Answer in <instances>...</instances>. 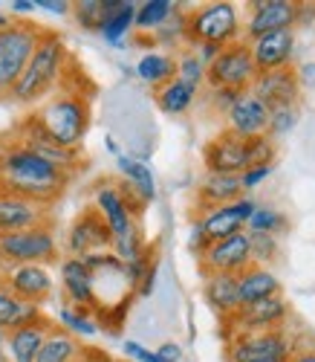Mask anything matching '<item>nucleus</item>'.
I'll return each instance as SVG.
<instances>
[{
	"label": "nucleus",
	"mask_w": 315,
	"mask_h": 362,
	"mask_svg": "<svg viewBox=\"0 0 315 362\" xmlns=\"http://www.w3.org/2000/svg\"><path fill=\"white\" fill-rule=\"evenodd\" d=\"M70 180V174L32 154L12 134L0 136V194L23 197L49 209L64 197Z\"/></svg>",
	"instance_id": "f257e3e1"
},
{
	"label": "nucleus",
	"mask_w": 315,
	"mask_h": 362,
	"mask_svg": "<svg viewBox=\"0 0 315 362\" xmlns=\"http://www.w3.org/2000/svg\"><path fill=\"white\" fill-rule=\"evenodd\" d=\"M38 116L41 128L61 145L70 151H81V142L90 131V119H93V107H90V93H84L81 84H73L61 76L58 90L32 110Z\"/></svg>",
	"instance_id": "f03ea898"
},
{
	"label": "nucleus",
	"mask_w": 315,
	"mask_h": 362,
	"mask_svg": "<svg viewBox=\"0 0 315 362\" xmlns=\"http://www.w3.org/2000/svg\"><path fill=\"white\" fill-rule=\"evenodd\" d=\"M67 62H70V49L64 44V38H61L55 29H44L23 76L12 87L9 99L18 105H35V102L52 96L58 90L61 76H64Z\"/></svg>",
	"instance_id": "7ed1b4c3"
},
{
	"label": "nucleus",
	"mask_w": 315,
	"mask_h": 362,
	"mask_svg": "<svg viewBox=\"0 0 315 362\" xmlns=\"http://www.w3.org/2000/svg\"><path fill=\"white\" fill-rule=\"evenodd\" d=\"M278 145L275 139L263 136H240L229 128H223L217 136H211L203 148L206 174H243L251 165H269L275 163Z\"/></svg>",
	"instance_id": "20e7f679"
},
{
	"label": "nucleus",
	"mask_w": 315,
	"mask_h": 362,
	"mask_svg": "<svg viewBox=\"0 0 315 362\" xmlns=\"http://www.w3.org/2000/svg\"><path fill=\"white\" fill-rule=\"evenodd\" d=\"M44 26L32 21H12L0 33V99L12 93V87L23 76L29 58H32Z\"/></svg>",
	"instance_id": "39448f33"
},
{
	"label": "nucleus",
	"mask_w": 315,
	"mask_h": 362,
	"mask_svg": "<svg viewBox=\"0 0 315 362\" xmlns=\"http://www.w3.org/2000/svg\"><path fill=\"white\" fill-rule=\"evenodd\" d=\"M240 38V21L237 9L232 4H208L203 9L185 12V29H182V41L197 49L206 44L226 47Z\"/></svg>",
	"instance_id": "423d86ee"
},
{
	"label": "nucleus",
	"mask_w": 315,
	"mask_h": 362,
	"mask_svg": "<svg viewBox=\"0 0 315 362\" xmlns=\"http://www.w3.org/2000/svg\"><path fill=\"white\" fill-rule=\"evenodd\" d=\"M58 261V240L52 223H41L23 232L0 235V269L23 264H52Z\"/></svg>",
	"instance_id": "0eeeda50"
},
{
	"label": "nucleus",
	"mask_w": 315,
	"mask_h": 362,
	"mask_svg": "<svg viewBox=\"0 0 315 362\" xmlns=\"http://www.w3.org/2000/svg\"><path fill=\"white\" fill-rule=\"evenodd\" d=\"M258 76V67L251 62V47L249 41L237 38L232 44H226L217 52V58L211 64H206V84L208 90H237V93H246Z\"/></svg>",
	"instance_id": "6e6552de"
},
{
	"label": "nucleus",
	"mask_w": 315,
	"mask_h": 362,
	"mask_svg": "<svg viewBox=\"0 0 315 362\" xmlns=\"http://www.w3.org/2000/svg\"><path fill=\"white\" fill-rule=\"evenodd\" d=\"M20 145H26L32 154H38L41 160L52 163L55 168H61L64 174L76 177L78 168L84 165V154L81 151H70V148H61L38 122V116L35 113H26L23 119H18V125L9 131Z\"/></svg>",
	"instance_id": "1a4fd4ad"
},
{
	"label": "nucleus",
	"mask_w": 315,
	"mask_h": 362,
	"mask_svg": "<svg viewBox=\"0 0 315 362\" xmlns=\"http://www.w3.org/2000/svg\"><path fill=\"white\" fill-rule=\"evenodd\" d=\"M229 362H255V359H280L287 362L295 351L292 337L283 327L258 330V334H234L226 339Z\"/></svg>",
	"instance_id": "9d476101"
},
{
	"label": "nucleus",
	"mask_w": 315,
	"mask_h": 362,
	"mask_svg": "<svg viewBox=\"0 0 315 362\" xmlns=\"http://www.w3.org/2000/svg\"><path fill=\"white\" fill-rule=\"evenodd\" d=\"M110 247H113L110 226L99 215V209L87 203L67 229V252L73 258H84V255H96V252H110Z\"/></svg>",
	"instance_id": "9b49d317"
},
{
	"label": "nucleus",
	"mask_w": 315,
	"mask_h": 362,
	"mask_svg": "<svg viewBox=\"0 0 315 362\" xmlns=\"http://www.w3.org/2000/svg\"><path fill=\"white\" fill-rule=\"evenodd\" d=\"M200 261V276H214V273H226V276H240L243 269L251 264V240L249 232H234L229 238H220L208 250L197 258Z\"/></svg>",
	"instance_id": "f8f14e48"
},
{
	"label": "nucleus",
	"mask_w": 315,
	"mask_h": 362,
	"mask_svg": "<svg viewBox=\"0 0 315 362\" xmlns=\"http://www.w3.org/2000/svg\"><path fill=\"white\" fill-rule=\"evenodd\" d=\"M290 316V305L280 296L255 301V305H243L237 308V313H232L229 319H223L226 339H232L234 334H258V330H275L287 322Z\"/></svg>",
	"instance_id": "ddd939ff"
},
{
	"label": "nucleus",
	"mask_w": 315,
	"mask_h": 362,
	"mask_svg": "<svg viewBox=\"0 0 315 362\" xmlns=\"http://www.w3.org/2000/svg\"><path fill=\"white\" fill-rule=\"evenodd\" d=\"M249 93L255 96L266 110L272 107H298L301 102V78H298V70L290 64V67H280V70H269V73H258L255 81H251Z\"/></svg>",
	"instance_id": "4468645a"
},
{
	"label": "nucleus",
	"mask_w": 315,
	"mask_h": 362,
	"mask_svg": "<svg viewBox=\"0 0 315 362\" xmlns=\"http://www.w3.org/2000/svg\"><path fill=\"white\" fill-rule=\"evenodd\" d=\"M52 276L41 264H23V267H9L0 269V290H6L18 301H29V305H44L52 296Z\"/></svg>",
	"instance_id": "2eb2a0df"
},
{
	"label": "nucleus",
	"mask_w": 315,
	"mask_h": 362,
	"mask_svg": "<svg viewBox=\"0 0 315 362\" xmlns=\"http://www.w3.org/2000/svg\"><path fill=\"white\" fill-rule=\"evenodd\" d=\"M251 212H255V203L249 197H240L234 203H226V206H217V209H208V212H200L194 218V226L203 232L206 244H214L220 238H229L234 232H243V226L249 223Z\"/></svg>",
	"instance_id": "dca6fc26"
},
{
	"label": "nucleus",
	"mask_w": 315,
	"mask_h": 362,
	"mask_svg": "<svg viewBox=\"0 0 315 362\" xmlns=\"http://www.w3.org/2000/svg\"><path fill=\"white\" fill-rule=\"evenodd\" d=\"M251 15L246 23V38L243 41H258L263 35L280 33V29H295L298 26V4L292 0H258L249 4Z\"/></svg>",
	"instance_id": "f3484780"
},
{
	"label": "nucleus",
	"mask_w": 315,
	"mask_h": 362,
	"mask_svg": "<svg viewBox=\"0 0 315 362\" xmlns=\"http://www.w3.org/2000/svg\"><path fill=\"white\" fill-rule=\"evenodd\" d=\"M61 290H64L67 308H76L81 313L96 310V293H93V273L87 269V264L81 258L67 255L61 261Z\"/></svg>",
	"instance_id": "a211bd4d"
},
{
	"label": "nucleus",
	"mask_w": 315,
	"mask_h": 362,
	"mask_svg": "<svg viewBox=\"0 0 315 362\" xmlns=\"http://www.w3.org/2000/svg\"><path fill=\"white\" fill-rule=\"evenodd\" d=\"M249 47H251V62H255L258 73L290 67L295 52V29H280V33L263 35L258 41H251Z\"/></svg>",
	"instance_id": "6ab92c4d"
},
{
	"label": "nucleus",
	"mask_w": 315,
	"mask_h": 362,
	"mask_svg": "<svg viewBox=\"0 0 315 362\" xmlns=\"http://www.w3.org/2000/svg\"><path fill=\"white\" fill-rule=\"evenodd\" d=\"M41 223H52L49 209L29 203L23 197H12V194H0V235L9 232H23Z\"/></svg>",
	"instance_id": "aec40b11"
},
{
	"label": "nucleus",
	"mask_w": 315,
	"mask_h": 362,
	"mask_svg": "<svg viewBox=\"0 0 315 362\" xmlns=\"http://www.w3.org/2000/svg\"><path fill=\"white\" fill-rule=\"evenodd\" d=\"M58 327L52 319L41 316L32 325H23V327H12L6 330V354L12 362H35L44 339L49 337V330Z\"/></svg>",
	"instance_id": "412c9836"
},
{
	"label": "nucleus",
	"mask_w": 315,
	"mask_h": 362,
	"mask_svg": "<svg viewBox=\"0 0 315 362\" xmlns=\"http://www.w3.org/2000/svg\"><path fill=\"white\" fill-rule=\"evenodd\" d=\"M240 197H243L240 174H206L194 192V206H197V215H200V212H208V209L234 203Z\"/></svg>",
	"instance_id": "4be33fe9"
},
{
	"label": "nucleus",
	"mask_w": 315,
	"mask_h": 362,
	"mask_svg": "<svg viewBox=\"0 0 315 362\" xmlns=\"http://www.w3.org/2000/svg\"><path fill=\"white\" fill-rule=\"evenodd\" d=\"M226 119H229V131H234L240 136H263L266 125H269V110L246 90L229 107Z\"/></svg>",
	"instance_id": "5701e85b"
},
{
	"label": "nucleus",
	"mask_w": 315,
	"mask_h": 362,
	"mask_svg": "<svg viewBox=\"0 0 315 362\" xmlns=\"http://www.w3.org/2000/svg\"><path fill=\"white\" fill-rule=\"evenodd\" d=\"M203 298H206V305L220 316V322L229 319V316L237 313V308H240L237 276H226V273L206 276V279H203Z\"/></svg>",
	"instance_id": "b1692460"
},
{
	"label": "nucleus",
	"mask_w": 315,
	"mask_h": 362,
	"mask_svg": "<svg viewBox=\"0 0 315 362\" xmlns=\"http://www.w3.org/2000/svg\"><path fill=\"white\" fill-rule=\"evenodd\" d=\"M237 296H240V308L243 305H255V301L280 296V281L261 264H249L243 273L237 276Z\"/></svg>",
	"instance_id": "393cba45"
},
{
	"label": "nucleus",
	"mask_w": 315,
	"mask_h": 362,
	"mask_svg": "<svg viewBox=\"0 0 315 362\" xmlns=\"http://www.w3.org/2000/svg\"><path fill=\"white\" fill-rule=\"evenodd\" d=\"M153 99H156V105H160L162 113L182 116V113H188L194 107V102L200 99V90L191 87V84H185V81H179V78H171L168 84L153 90Z\"/></svg>",
	"instance_id": "a878e982"
},
{
	"label": "nucleus",
	"mask_w": 315,
	"mask_h": 362,
	"mask_svg": "<svg viewBox=\"0 0 315 362\" xmlns=\"http://www.w3.org/2000/svg\"><path fill=\"white\" fill-rule=\"evenodd\" d=\"M119 4L121 0H78V4H70V15L84 33H102V26L119 9Z\"/></svg>",
	"instance_id": "bb28decb"
},
{
	"label": "nucleus",
	"mask_w": 315,
	"mask_h": 362,
	"mask_svg": "<svg viewBox=\"0 0 315 362\" xmlns=\"http://www.w3.org/2000/svg\"><path fill=\"white\" fill-rule=\"evenodd\" d=\"M78 354H81L78 339L73 334H67L64 327H52L35 356V362H76Z\"/></svg>",
	"instance_id": "cd10ccee"
},
{
	"label": "nucleus",
	"mask_w": 315,
	"mask_h": 362,
	"mask_svg": "<svg viewBox=\"0 0 315 362\" xmlns=\"http://www.w3.org/2000/svg\"><path fill=\"white\" fill-rule=\"evenodd\" d=\"M136 73L142 81H148L153 90L177 78V58L168 52H145L136 64Z\"/></svg>",
	"instance_id": "c85d7f7f"
},
{
	"label": "nucleus",
	"mask_w": 315,
	"mask_h": 362,
	"mask_svg": "<svg viewBox=\"0 0 315 362\" xmlns=\"http://www.w3.org/2000/svg\"><path fill=\"white\" fill-rule=\"evenodd\" d=\"M116 165H119V171H121V180H124V183H131V189H133L145 203H150V200L156 197L153 174H150V168H148L145 163L119 154V157H116Z\"/></svg>",
	"instance_id": "c756f323"
},
{
	"label": "nucleus",
	"mask_w": 315,
	"mask_h": 362,
	"mask_svg": "<svg viewBox=\"0 0 315 362\" xmlns=\"http://www.w3.org/2000/svg\"><path fill=\"white\" fill-rule=\"evenodd\" d=\"M133 18H136V4H131V0H121L119 9L107 18V23L102 26V38L107 44H121V38L131 33L133 26Z\"/></svg>",
	"instance_id": "7c9ffc66"
},
{
	"label": "nucleus",
	"mask_w": 315,
	"mask_h": 362,
	"mask_svg": "<svg viewBox=\"0 0 315 362\" xmlns=\"http://www.w3.org/2000/svg\"><path fill=\"white\" fill-rule=\"evenodd\" d=\"M174 12H177V4H171V0H148V4L136 6L133 26L136 29H156V26H162Z\"/></svg>",
	"instance_id": "2f4dec72"
},
{
	"label": "nucleus",
	"mask_w": 315,
	"mask_h": 362,
	"mask_svg": "<svg viewBox=\"0 0 315 362\" xmlns=\"http://www.w3.org/2000/svg\"><path fill=\"white\" fill-rule=\"evenodd\" d=\"M246 232H258V235H275L280 229H287V218H283L278 209H269V206H255V212H251Z\"/></svg>",
	"instance_id": "473e14b6"
},
{
	"label": "nucleus",
	"mask_w": 315,
	"mask_h": 362,
	"mask_svg": "<svg viewBox=\"0 0 315 362\" xmlns=\"http://www.w3.org/2000/svg\"><path fill=\"white\" fill-rule=\"evenodd\" d=\"M177 78L191 84V87H203L206 84V64L200 62V55L194 49H185L179 58H177Z\"/></svg>",
	"instance_id": "72a5a7b5"
},
{
	"label": "nucleus",
	"mask_w": 315,
	"mask_h": 362,
	"mask_svg": "<svg viewBox=\"0 0 315 362\" xmlns=\"http://www.w3.org/2000/svg\"><path fill=\"white\" fill-rule=\"evenodd\" d=\"M58 322H61V327H64L67 334H73V337H76V334H78V337H93V334H99L96 319H93L90 313L76 310V308H61Z\"/></svg>",
	"instance_id": "f704fd0d"
},
{
	"label": "nucleus",
	"mask_w": 315,
	"mask_h": 362,
	"mask_svg": "<svg viewBox=\"0 0 315 362\" xmlns=\"http://www.w3.org/2000/svg\"><path fill=\"white\" fill-rule=\"evenodd\" d=\"M298 125V107H272L269 110V125H266V136L278 139L283 134H290Z\"/></svg>",
	"instance_id": "c9c22d12"
},
{
	"label": "nucleus",
	"mask_w": 315,
	"mask_h": 362,
	"mask_svg": "<svg viewBox=\"0 0 315 362\" xmlns=\"http://www.w3.org/2000/svg\"><path fill=\"white\" fill-rule=\"evenodd\" d=\"M249 240H251V264L266 267V261H275L278 258V238L275 235L249 232Z\"/></svg>",
	"instance_id": "e433bc0d"
},
{
	"label": "nucleus",
	"mask_w": 315,
	"mask_h": 362,
	"mask_svg": "<svg viewBox=\"0 0 315 362\" xmlns=\"http://www.w3.org/2000/svg\"><path fill=\"white\" fill-rule=\"evenodd\" d=\"M237 90H208V107L214 110V113H229V107L237 102Z\"/></svg>",
	"instance_id": "4c0bfd02"
},
{
	"label": "nucleus",
	"mask_w": 315,
	"mask_h": 362,
	"mask_svg": "<svg viewBox=\"0 0 315 362\" xmlns=\"http://www.w3.org/2000/svg\"><path fill=\"white\" fill-rule=\"evenodd\" d=\"M272 168H275V163H269V165H251V168H246V171L240 174V186H243V192L258 189V183L272 174Z\"/></svg>",
	"instance_id": "58836bf2"
},
{
	"label": "nucleus",
	"mask_w": 315,
	"mask_h": 362,
	"mask_svg": "<svg viewBox=\"0 0 315 362\" xmlns=\"http://www.w3.org/2000/svg\"><path fill=\"white\" fill-rule=\"evenodd\" d=\"M18 305H20L18 298H12L6 290H0V330H9L12 327V319H15Z\"/></svg>",
	"instance_id": "ea45409f"
},
{
	"label": "nucleus",
	"mask_w": 315,
	"mask_h": 362,
	"mask_svg": "<svg viewBox=\"0 0 315 362\" xmlns=\"http://www.w3.org/2000/svg\"><path fill=\"white\" fill-rule=\"evenodd\" d=\"M124 354L133 356V359H139V362H160L153 351H148V348L139 345V342H124Z\"/></svg>",
	"instance_id": "a19ab883"
},
{
	"label": "nucleus",
	"mask_w": 315,
	"mask_h": 362,
	"mask_svg": "<svg viewBox=\"0 0 315 362\" xmlns=\"http://www.w3.org/2000/svg\"><path fill=\"white\" fill-rule=\"evenodd\" d=\"M153 354H156V359H160V362H179L182 359V348L177 342H165V345L156 348Z\"/></svg>",
	"instance_id": "79ce46f5"
},
{
	"label": "nucleus",
	"mask_w": 315,
	"mask_h": 362,
	"mask_svg": "<svg viewBox=\"0 0 315 362\" xmlns=\"http://www.w3.org/2000/svg\"><path fill=\"white\" fill-rule=\"evenodd\" d=\"M35 9H47L52 15H70L67 0H35Z\"/></svg>",
	"instance_id": "37998d69"
},
{
	"label": "nucleus",
	"mask_w": 315,
	"mask_h": 362,
	"mask_svg": "<svg viewBox=\"0 0 315 362\" xmlns=\"http://www.w3.org/2000/svg\"><path fill=\"white\" fill-rule=\"evenodd\" d=\"M287 362H315V348H312V345H307V348H295L292 356H290Z\"/></svg>",
	"instance_id": "c03bdc74"
},
{
	"label": "nucleus",
	"mask_w": 315,
	"mask_h": 362,
	"mask_svg": "<svg viewBox=\"0 0 315 362\" xmlns=\"http://www.w3.org/2000/svg\"><path fill=\"white\" fill-rule=\"evenodd\" d=\"M35 9V0H15L12 12H32Z\"/></svg>",
	"instance_id": "a18cd8bd"
},
{
	"label": "nucleus",
	"mask_w": 315,
	"mask_h": 362,
	"mask_svg": "<svg viewBox=\"0 0 315 362\" xmlns=\"http://www.w3.org/2000/svg\"><path fill=\"white\" fill-rule=\"evenodd\" d=\"M102 362H121V359H113V356H105Z\"/></svg>",
	"instance_id": "49530a36"
},
{
	"label": "nucleus",
	"mask_w": 315,
	"mask_h": 362,
	"mask_svg": "<svg viewBox=\"0 0 315 362\" xmlns=\"http://www.w3.org/2000/svg\"><path fill=\"white\" fill-rule=\"evenodd\" d=\"M255 362H280V359H255Z\"/></svg>",
	"instance_id": "de8ad7c7"
}]
</instances>
